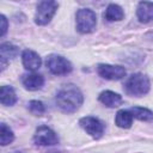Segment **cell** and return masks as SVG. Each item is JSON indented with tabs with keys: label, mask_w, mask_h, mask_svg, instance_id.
<instances>
[{
	"label": "cell",
	"mask_w": 153,
	"mask_h": 153,
	"mask_svg": "<svg viewBox=\"0 0 153 153\" xmlns=\"http://www.w3.org/2000/svg\"><path fill=\"white\" fill-rule=\"evenodd\" d=\"M55 102L61 111L66 114H72L81 106L84 102V96L75 85L68 84L59 90Z\"/></svg>",
	"instance_id": "cell-1"
},
{
	"label": "cell",
	"mask_w": 153,
	"mask_h": 153,
	"mask_svg": "<svg viewBox=\"0 0 153 153\" xmlns=\"http://www.w3.org/2000/svg\"><path fill=\"white\" fill-rule=\"evenodd\" d=\"M149 87H151L149 79L147 78V75L142 73L131 74L124 82L126 93L129 96H134V97H141L146 94L149 91Z\"/></svg>",
	"instance_id": "cell-2"
},
{
	"label": "cell",
	"mask_w": 153,
	"mask_h": 153,
	"mask_svg": "<svg viewBox=\"0 0 153 153\" xmlns=\"http://www.w3.org/2000/svg\"><path fill=\"white\" fill-rule=\"evenodd\" d=\"M76 30L80 33H90L96 29L97 17L96 13L90 8H80L75 16Z\"/></svg>",
	"instance_id": "cell-3"
},
{
	"label": "cell",
	"mask_w": 153,
	"mask_h": 153,
	"mask_svg": "<svg viewBox=\"0 0 153 153\" xmlns=\"http://www.w3.org/2000/svg\"><path fill=\"white\" fill-rule=\"evenodd\" d=\"M59 4L56 1H41L37 5V11L35 14V23L37 25L48 24L57 11Z\"/></svg>",
	"instance_id": "cell-4"
},
{
	"label": "cell",
	"mask_w": 153,
	"mask_h": 153,
	"mask_svg": "<svg viewBox=\"0 0 153 153\" xmlns=\"http://www.w3.org/2000/svg\"><path fill=\"white\" fill-rule=\"evenodd\" d=\"M47 68L55 75H65L72 72V63L61 55H49L45 61Z\"/></svg>",
	"instance_id": "cell-5"
},
{
	"label": "cell",
	"mask_w": 153,
	"mask_h": 153,
	"mask_svg": "<svg viewBox=\"0 0 153 153\" xmlns=\"http://www.w3.org/2000/svg\"><path fill=\"white\" fill-rule=\"evenodd\" d=\"M80 127L93 139H99L104 133V123L93 116H86L80 118L79 121Z\"/></svg>",
	"instance_id": "cell-6"
},
{
	"label": "cell",
	"mask_w": 153,
	"mask_h": 153,
	"mask_svg": "<svg viewBox=\"0 0 153 153\" xmlns=\"http://www.w3.org/2000/svg\"><path fill=\"white\" fill-rule=\"evenodd\" d=\"M33 141L39 146H53L59 143V137L54 130H51L47 126H41L36 129L33 135Z\"/></svg>",
	"instance_id": "cell-7"
},
{
	"label": "cell",
	"mask_w": 153,
	"mask_h": 153,
	"mask_svg": "<svg viewBox=\"0 0 153 153\" xmlns=\"http://www.w3.org/2000/svg\"><path fill=\"white\" fill-rule=\"evenodd\" d=\"M98 74L108 80H120L126 75V69L122 66H114L108 63H99L97 66Z\"/></svg>",
	"instance_id": "cell-8"
},
{
	"label": "cell",
	"mask_w": 153,
	"mask_h": 153,
	"mask_svg": "<svg viewBox=\"0 0 153 153\" xmlns=\"http://www.w3.org/2000/svg\"><path fill=\"white\" fill-rule=\"evenodd\" d=\"M22 61H23L24 67L26 69H29V71H36L42 65V60H41L39 55L36 51L30 50V49H26V50L23 51Z\"/></svg>",
	"instance_id": "cell-9"
},
{
	"label": "cell",
	"mask_w": 153,
	"mask_h": 153,
	"mask_svg": "<svg viewBox=\"0 0 153 153\" xmlns=\"http://www.w3.org/2000/svg\"><path fill=\"white\" fill-rule=\"evenodd\" d=\"M22 82L24 87L29 91H37L42 88L44 85V78L41 74L37 73H31V74H25L22 78Z\"/></svg>",
	"instance_id": "cell-10"
},
{
	"label": "cell",
	"mask_w": 153,
	"mask_h": 153,
	"mask_svg": "<svg viewBox=\"0 0 153 153\" xmlns=\"http://www.w3.org/2000/svg\"><path fill=\"white\" fill-rule=\"evenodd\" d=\"M137 19L141 23H148L153 20V2L149 1H141L136 8Z\"/></svg>",
	"instance_id": "cell-11"
},
{
	"label": "cell",
	"mask_w": 153,
	"mask_h": 153,
	"mask_svg": "<svg viewBox=\"0 0 153 153\" xmlns=\"http://www.w3.org/2000/svg\"><path fill=\"white\" fill-rule=\"evenodd\" d=\"M98 99H99L100 103H103L108 108H116V106L121 105V103H122V97L118 93H116L114 91H110V90L103 91L99 94Z\"/></svg>",
	"instance_id": "cell-12"
},
{
	"label": "cell",
	"mask_w": 153,
	"mask_h": 153,
	"mask_svg": "<svg viewBox=\"0 0 153 153\" xmlns=\"http://www.w3.org/2000/svg\"><path fill=\"white\" fill-rule=\"evenodd\" d=\"M19 53V49L17 45L12 44V43H2L0 45V57H1V66H2V69L5 68V65H6V61L8 60H12L14 59Z\"/></svg>",
	"instance_id": "cell-13"
},
{
	"label": "cell",
	"mask_w": 153,
	"mask_h": 153,
	"mask_svg": "<svg viewBox=\"0 0 153 153\" xmlns=\"http://www.w3.org/2000/svg\"><path fill=\"white\" fill-rule=\"evenodd\" d=\"M0 102L2 105L6 106H12L17 102V94L13 90V87L4 85L0 88Z\"/></svg>",
	"instance_id": "cell-14"
},
{
	"label": "cell",
	"mask_w": 153,
	"mask_h": 153,
	"mask_svg": "<svg viewBox=\"0 0 153 153\" xmlns=\"http://www.w3.org/2000/svg\"><path fill=\"white\" fill-rule=\"evenodd\" d=\"M124 17V12L122 10V7L117 4H110L104 13V18L108 22H117V20H122Z\"/></svg>",
	"instance_id": "cell-15"
},
{
	"label": "cell",
	"mask_w": 153,
	"mask_h": 153,
	"mask_svg": "<svg viewBox=\"0 0 153 153\" xmlns=\"http://www.w3.org/2000/svg\"><path fill=\"white\" fill-rule=\"evenodd\" d=\"M133 118L134 117L129 110H118L116 114V117H115V123L120 128L128 129L133 124Z\"/></svg>",
	"instance_id": "cell-16"
},
{
	"label": "cell",
	"mask_w": 153,
	"mask_h": 153,
	"mask_svg": "<svg viewBox=\"0 0 153 153\" xmlns=\"http://www.w3.org/2000/svg\"><path fill=\"white\" fill-rule=\"evenodd\" d=\"M133 117L140 120V121H145V122H149L153 120V111H151L147 108H141V106H133L130 109H128Z\"/></svg>",
	"instance_id": "cell-17"
},
{
	"label": "cell",
	"mask_w": 153,
	"mask_h": 153,
	"mask_svg": "<svg viewBox=\"0 0 153 153\" xmlns=\"http://www.w3.org/2000/svg\"><path fill=\"white\" fill-rule=\"evenodd\" d=\"M0 140H1V146H6L14 140L13 131L5 123H1L0 126Z\"/></svg>",
	"instance_id": "cell-18"
},
{
	"label": "cell",
	"mask_w": 153,
	"mask_h": 153,
	"mask_svg": "<svg viewBox=\"0 0 153 153\" xmlns=\"http://www.w3.org/2000/svg\"><path fill=\"white\" fill-rule=\"evenodd\" d=\"M29 110L37 116H41L45 112V106L41 100H31L29 102Z\"/></svg>",
	"instance_id": "cell-19"
},
{
	"label": "cell",
	"mask_w": 153,
	"mask_h": 153,
	"mask_svg": "<svg viewBox=\"0 0 153 153\" xmlns=\"http://www.w3.org/2000/svg\"><path fill=\"white\" fill-rule=\"evenodd\" d=\"M0 22H1V32H0V36H4L7 31V19L4 14H1L0 17Z\"/></svg>",
	"instance_id": "cell-20"
},
{
	"label": "cell",
	"mask_w": 153,
	"mask_h": 153,
	"mask_svg": "<svg viewBox=\"0 0 153 153\" xmlns=\"http://www.w3.org/2000/svg\"><path fill=\"white\" fill-rule=\"evenodd\" d=\"M49 153H63V152H57V151H51V152H49Z\"/></svg>",
	"instance_id": "cell-21"
}]
</instances>
